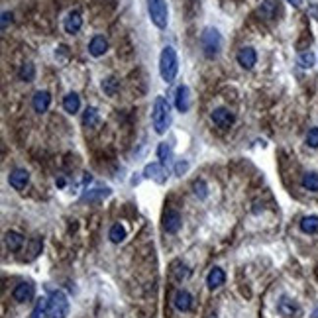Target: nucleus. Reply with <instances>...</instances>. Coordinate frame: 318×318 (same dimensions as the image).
<instances>
[{"mask_svg":"<svg viewBox=\"0 0 318 318\" xmlns=\"http://www.w3.org/2000/svg\"><path fill=\"white\" fill-rule=\"evenodd\" d=\"M179 73V59H177V51L171 47V45H165L161 49V55H159V75L161 79L169 85L175 81Z\"/></svg>","mask_w":318,"mask_h":318,"instance_id":"nucleus-1","label":"nucleus"},{"mask_svg":"<svg viewBox=\"0 0 318 318\" xmlns=\"http://www.w3.org/2000/svg\"><path fill=\"white\" fill-rule=\"evenodd\" d=\"M152 124L158 134H165L171 124V104L165 96H156L154 100V112H152Z\"/></svg>","mask_w":318,"mask_h":318,"instance_id":"nucleus-2","label":"nucleus"},{"mask_svg":"<svg viewBox=\"0 0 318 318\" xmlns=\"http://www.w3.org/2000/svg\"><path fill=\"white\" fill-rule=\"evenodd\" d=\"M200 47H202L204 57H208V59L218 57L220 51H222V35H220V32L216 28H212V26L204 28L202 33H200Z\"/></svg>","mask_w":318,"mask_h":318,"instance_id":"nucleus-3","label":"nucleus"},{"mask_svg":"<svg viewBox=\"0 0 318 318\" xmlns=\"http://www.w3.org/2000/svg\"><path fill=\"white\" fill-rule=\"evenodd\" d=\"M47 318H67L69 317V299L63 291H53L47 299Z\"/></svg>","mask_w":318,"mask_h":318,"instance_id":"nucleus-4","label":"nucleus"},{"mask_svg":"<svg viewBox=\"0 0 318 318\" xmlns=\"http://www.w3.org/2000/svg\"><path fill=\"white\" fill-rule=\"evenodd\" d=\"M148 14L152 18V22L156 24V28L165 30L169 24V8L165 0H148Z\"/></svg>","mask_w":318,"mask_h":318,"instance_id":"nucleus-5","label":"nucleus"},{"mask_svg":"<svg viewBox=\"0 0 318 318\" xmlns=\"http://www.w3.org/2000/svg\"><path fill=\"white\" fill-rule=\"evenodd\" d=\"M144 177L146 179H152V181H156V183H165L167 181V177H169V173H167V169H165V165L163 163H148L146 165V169H144Z\"/></svg>","mask_w":318,"mask_h":318,"instance_id":"nucleus-6","label":"nucleus"},{"mask_svg":"<svg viewBox=\"0 0 318 318\" xmlns=\"http://www.w3.org/2000/svg\"><path fill=\"white\" fill-rule=\"evenodd\" d=\"M8 183H10L12 189L22 191V189H26L28 183H30V173H28L26 169H12L10 175H8Z\"/></svg>","mask_w":318,"mask_h":318,"instance_id":"nucleus-7","label":"nucleus"},{"mask_svg":"<svg viewBox=\"0 0 318 318\" xmlns=\"http://www.w3.org/2000/svg\"><path fill=\"white\" fill-rule=\"evenodd\" d=\"M175 106L179 112H189L191 110V89L187 85H181L175 93Z\"/></svg>","mask_w":318,"mask_h":318,"instance_id":"nucleus-8","label":"nucleus"},{"mask_svg":"<svg viewBox=\"0 0 318 318\" xmlns=\"http://www.w3.org/2000/svg\"><path fill=\"white\" fill-rule=\"evenodd\" d=\"M33 295H35V289H33V283H30V281H24V283L16 285V289L12 291V297H14V301H18V303H28V301H32Z\"/></svg>","mask_w":318,"mask_h":318,"instance_id":"nucleus-9","label":"nucleus"},{"mask_svg":"<svg viewBox=\"0 0 318 318\" xmlns=\"http://www.w3.org/2000/svg\"><path fill=\"white\" fill-rule=\"evenodd\" d=\"M210 120L218 128H230L234 124L236 118H234V114H232L230 110H226V108H214L212 114H210Z\"/></svg>","mask_w":318,"mask_h":318,"instance_id":"nucleus-10","label":"nucleus"},{"mask_svg":"<svg viewBox=\"0 0 318 318\" xmlns=\"http://www.w3.org/2000/svg\"><path fill=\"white\" fill-rule=\"evenodd\" d=\"M63 28L67 33H77L81 28H83V16H81V12L79 10H71L69 14H67V18H65L63 22Z\"/></svg>","mask_w":318,"mask_h":318,"instance_id":"nucleus-11","label":"nucleus"},{"mask_svg":"<svg viewBox=\"0 0 318 318\" xmlns=\"http://www.w3.org/2000/svg\"><path fill=\"white\" fill-rule=\"evenodd\" d=\"M173 305H175V309H177V311H181V313L191 311L192 295L189 293V291H185V289H179V291L175 293V297H173Z\"/></svg>","mask_w":318,"mask_h":318,"instance_id":"nucleus-12","label":"nucleus"},{"mask_svg":"<svg viewBox=\"0 0 318 318\" xmlns=\"http://www.w3.org/2000/svg\"><path fill=\"white\" fill-rule=\"evenodd\" d=\"M181 224H183V220H181V214L177 210H167V214L163 218V228L167 234H177Z\"/></svg>","mask_w":318,"mask_h":318,"instance_id":"nucleus-13","label":"nucleus"},{"mask_svg":"<svg viewBox=\"0 0 318 318\" xmlns=\"http://www.w3.org/2000/svg\"><path fill=\"white\" fill-rule=\"evenodd\" d=\"M238 63L242 65L244 69H254V65L257 63V53H255L254 47H242L236 55Z\"/></svg>","mask_w":318,"mask_h":318,"instance_id":"nucleus-14","label":"nucleus"},{"mask_svg":"<svg viewBox=\"0 0 318 318\" xmlns=\"http://www.w3.org/2000/svg\"><path fill=\"white\" fill-rule=\"evenodd\" d=\"M108 51V39L104 35H95L89 43V53L93 57H102Z\"/></svg>","mask_w":318,"mask_h":318,"instance_id":"nucleus-15","label":"nucleus"},{"mask_svg":"<svg viewBox=\"0 0 318 318\" xmlns=\"http://www.w3.org/2000/svg\"><path fill=\"white\" fill-rule=\"evenodd\" d=\"M49 104H51V95H49L47 91H37V93L33 95L32 106H33V110H35V112H39V114L47 112Z\"/></svg>","mask_w":318,"mask_h":318,"instance_id":"nucleus-16","label":"nucleus"},{"mask_svg":"<svg viewBox=\"0 0 318 318\" xmlns=\"http://www.w3.org/2000/svg\"><path fill=\"white\" fill-rule=\"evenodd\" d=\"M224 281H226V273H224L220 267H212L210 269V273L206 275V285L208 289H218V287L224 285Z\"/></svg>","mask_w":318,"mask_h":318,"instance_id":"nucleus-17","label":"nucleus"},{"mask_svg":"<svg viewBox=\"0 0 318 318\" xmlns=\"http://www.w3.org/2000/svg\"><path fill=\"white\" fill-rule=\"evenodd\" d=\"M4 242H6V248L10 252H18L24 246V236L18 234V232H14V230H10V232L4 234Z\"/></svg>","mask_w":318,"mask_h":318,"instance_id":"nucleus-18","label":"nucleus"},{"mask_svg":"<svg viewBox=\"0 0 318 318\" xmlns=\"http://www.w3.org/2000/svg\"><path fill=\"white\" fill-rule=\"evenodd\" d=\"M277 311H279L283 317H293V315L299 313V305H297L293 299H289V297H281L279 303H277Z\"/></svg>","mask_w":318,"mask_h":318,"instance_id":"nucleus-19","label":"nucleus"},{"mask_svg":"<svg viewBox=\"0 0 318 318\" xmlns=\"http://www.w3.org/2000/svg\"><path fill=\"white\" fill-rule=\"evenodd\" d=\"M100 124V114L95 106H89L85 112H83V126L85 128H96Z\"/></svg>","mask_w":318,"mask_h":318,"instance_id":"nucleus-20","label":"nucleus"},{"mask_svg":"<svg viewBox=\"0 0 318 318\" xmlns=\"http://www.w3.org/2000/svg\"><path fill=\"white\" fill-rule=\"evenodd\" d=\"M63 108L65 112H69V114L79 112V108H81V96L77 95V93H69L63 98Z\"/></svg>","mask_w":318,"mask_h":318,"instance_id":"nucleus-21","label":"nucleus"},{"mask_svg":"<svg viewBox=\"0 0 318 318\" xmlns=\"http://www.w3.org/2000/svg\"><path fill=\"white\" fill-rule=\"evenodd\" d=\"M277 12H279V8H277V2H275V0H263L261 6H259V14H261L263 18H267V20H273V18L277 16Z\"/></svg>","mask_w":318,"mask_h":318,"instance_id":"nucleus-22","label":"nucleus"},{"mask_svg":"<svg viewBox=\"0 0 318 318\" xmlns=\"http://www.w3.org/2000/svg\"><path fill=\"white\" fill-rule=\"evenodd\" d=\"M173 277L181 283V281H185V279H189L191 277V269H189V265L187 263H183V261H175L173 263Z\"/></svg>","mask_w":318,"mask_h":318,"instance_id":"nucleus-23","label":"nucleus"},{"mask_svg":"<svg viewBox=\"0 0 318 318\" xmlns=\"http://www.w3.org/2000/svg\"><path fill=\"white\" fill-rule=\"evenodd\" d=\"M299 226H301V230L305 232V234H318V216H305L301 222H299Z\"/></svg>","mask_w":318,"mask_h":318,"instance_id":"nucleus-24","label":"nucleus"},{"mask_svg":"<svg viewBox=\"0 0 318 318\" xmlns=\"http://www.w3.org/2000/svg\"><path fill=\"white\" fill-rule=\"evenodd\" d=\"M108 238H110L112 244L124 242V240H126V228H124L122 224H114V226L110 228V232H108Z\"/></svg>","mask_w":318,"mask_h":318,"instance_id":"nucleus-25","label":"nucleus"},{"mask_svg":"<svg viewBox=\"0 0 318 318\" xmlns=\"http://www.w3.org/2000/svg\"><path fill=\"white\" fill-rule=\"evenodd\" d=\"M18 77H20V81H24V83H32L33 79H35V67H33V63L20 65Z\"/></svg>","mask_w":318,"mask_h":318,"instance_id":"nucleus-26","label":"nucleus"},{"mask_svg":"<svg viewBox=\"0 0 318 318\" xmlns=\"http://www.w3.org/2000/svg\"><path fill=\"white\" fill-rule=\"evenodd\" d=\"M158 158H159V163H169L171 158H173V150H171V146L167 144V142H161L158 146Z\"/></svg>","mask_w":318,"mask_h":318,"instance_id":"nucleus-27","label":"nucleus"},{"mask_svg":"<svg viewBox=\"0 0 318 318\" xmlns=\"http://www.w3.org/2000/svg\"><path fill=\"white\" fill-rule=\"evenodd\" d=\"M303 187L307 189V191L311 192H317L318 191V173H305L303 175Z\"/></svg>","mask_w":318,"mask_h":318,"instance_id":"nucleus-28","label":"nucleus"},{"mask_svg":"<svg viewBox=\"0 0 318 318\" xmlns=\"http://www.w3.org/2000/svg\"><path fill=\"white\" fill-rule=\"evenodd\" d=\"M110 189H95V191H89L83 194V200H89V202H96V200H102L106 196H110Z\"/></svg>","mask_w":318,"mask_h":318,"instance_id":"nucleus-29","label":"nucleus"},{"mask_svg":"<svg viewBox=\"0 0 318 318\" xmlns=\"http://www.w3.org/2000/svg\"><path fill=\"white\" fill-rule=\"evenodd\" d=\"M297 61H299V65L303 69H311L315 65V53L313 51H301L299 57H297Z\"/></svg>","mask_w":318,"mask_h":318,"instance_id":"nucleus-30","label":"nucleus"},{"mask_svg":"<svg viewBox=\"0 0 318 318\" xmlns=\"http://www.w3.org/2000/svg\"><path fill=\"white\" fill-rule=\"evenodd\" d=\"M192 192H194V196H198L200 200H204L208 196V187H206V183L202 179H196L192 183Z\"/></svg>","mask_w":318,"mask_h":318,"instance_id":"nucleus-31","label":"nucleus"},{"mask_svg":"<svg viewBox=\"0 0 318 318\" xmlns=\"http://www.w3.org/2000/svg\"><path fill=\"white\" fill-rule=\"evenodd\" d=\"M116 89H118V81H116V79L108 77V79H104V81H102V91H104L108 96L116 95Z\"/></svg>","mask_w":318,"mask_h":318,"instance_id":"nucleus-32","label":"nucleus"},{"mask_svg":"<svg viewBox=\"0 0 318 318\" xmlns=\"http://www.w3.org/2000/svg\"><path fill=\"white\" fill-rule=\"evenodd\" d=\"M41 246H43V242H41V238H33L32 242H30V250H28V259H33V257H37V254H41Z\"/></svg>","mask_w":318,"mask_h":318,"instance_id":"nucleus-33","label":"nucleus"},{"mask_svg":"<svg viewBox=\"0 0 318 318\" xmlns=\"http://www.w3.org/2000/svg\"><path fill=\"white\" fill-rule=\"evenodd\" d=\"M307 146L309 148H318V128H311L307 134Z\"/></svg>","mask_w":318,"mask_h":318,"instance_id":"nucleus-34","label":"nucleus"},{"mask_svg":"<svg viewBox=\"0 0 318 318\" xmlns=\"http://www.w3.org/2000/svg\"><path fill=\"white\" fill-rule=\"evenodd\" d=\"M45 311H47V299H41V301L35 305V309H33L32 318H39V315H43Z\"/></svg>","mask_w":318,"mask_h":318,"instance_id":"nucleus-35","label":"nucleus"},{"mask_svg":"<svg viewBox=\"0 0 318 318\" xmlns=\"http://www.w3.org/2000/svg\"><path fill=\"white\" fill-rule=\"evenodd\" d=\"M8 24H12V12H2V30H6Z\"/></svg>","mask_w":318,"mask_h":318,"instance_id":"nucleus-36","label":"nucleus"},{"mask_svg":"<svg viewBox=\"0 0 318 318\" xmlns=\"http://www.w3.org/2000/svg\"><path fill=\"white\" fill-rule=\"evenodd\" d=\"M187 169H189V163H187V161H179V163L175 165V173H177V175H183Z\"/></svg>","mask_w":318,"mask_h":318,"instance_id":"nucleus-37","label":"nucleus"},{"mask_svg":"<svg viewBox=\"0 0 318 318\" xmlns=\"http://www.w3.org/2000/svg\"><path fill=\"white\" fill-rule=\"evenodd\" d=\"M291 6H295V8H301L303 6V0H287Z\"/></svg>","mask_w":318,"mask_h":318,"instance_id":"nucleus-38","label":"nucleus"},{"mask_svg":"<svg viewBox=\"0 0 318 318\" xmlns=\"http://www.w3.org/2000/svg\"><path fill=\"white\" fill-rule=\"evenodd\" d=\"M313 318H318V307L315 309V311H313Z\"/></svg>","mask_w":318,"mask_h":318,"instance_id":"nucleus-39","label":"nucleus"}]
</instances>
